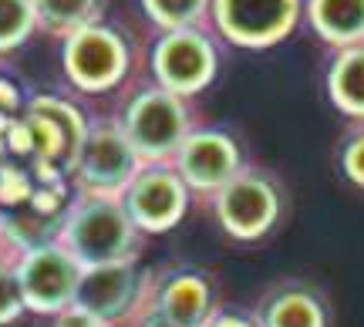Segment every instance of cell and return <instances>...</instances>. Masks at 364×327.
I'll return each instance as SVG.
<instances>
[{
  "label": "cell",
  "mask_w": 364,
  "mask_h": 327,
  "mask_svg": "<svg viewBox=\"0 0 364 327\" xmlns=\"http://www.w3.org/2000/svg\"><path fill=\"white\" fill-rule=\"evenodd\" d=\"M85 139L88 122L78 108L65 98L38 95L27 102L24 115L4 135V145H11L17 156L31 162L41 183H61V176L78 169Z\"/></svg>",
  "instance_id": "1"
},
{
  "label": "cell",
  "mask_w": 364,
  "mask_h": 327,
  "mask_svg": "<svg viewBox=\"0 0 364 327\" xmlns=\"http://www.w3.org/2000/svg\"><path fill=\"white\" fill-rule=\"evenodd\" d=\"M58 243L88 270L108 263L139 260L142 233L135 230L132 216L125 213L122 199L112 196H81L65 213Z\"/></svg>",
  "instance_id": "2"
},
{
  "label": "cell",
  "mask_w": 364,
  "mask_h": 327,
  "mask_svg": "<svg viewBox=\"0 0 364 327\" xmlns=\"http://www.w3.org/2000/svg\"><path fill=\"white\" fill-rule=\"evenodd\" d=\"M122 129L142 162H172L186 135L193 132V112L186 98L149 85L132 95L122 115Z\"/></svg>",
  "instance_id": "3"
},
{
  "label": "cell",
  "mask_w": 364,
  "mask_h": 327,
  "mask_svg": "<svg viewBox=\"0 0 364 327\" xmlns=\"http://www.w3.org/2000/svg\"><path fill=\"white\" fill-rule=\"evenodd\" d=\"M213 216L226 236L240 243L263 240L284 216V189L270 172L243 166L220 193H213Z\"/></svg>",
  "instance_id": "4"
},
{
  "label": "cell",
  "mask_w": 364,
  "mask_h": 327,
  "mask_svg": "<svg viewBox=\"0 0 364 327\" xmlns=\"http://www.w3.org/2000/svg\"><path fill=\"white\" fill-rule=\"evenodd\" d=\"M220 71V54L206 27L162 31L152 48V75L156 85L179 98L206 92Z\"/></svg>",
  "instance_id": "5"
},
{
  "label": "cell",
  "mask_w": 364,
  "mask_h": 327,
  "mask_svg": "<svg viewBox=\"0 0 364 327\" xmlns=\"http://www.w3.org/2000/svg\"><path fill=\"white\" fill-rule=\"evenodd\" d=\"M304 0H213L209 24L236 48L263 51L294 34Z\"/></svg>",
  "instance_id": "6"
},
{
  "label": "cell",
  "mask_w": 364,
  "mask_h": 327,
  "mask_svg": "<svg viewBox=\"0 0 364 327\" xmlns=\"http://www.w3.org/2000/svg\"><path fill=\"white\" fill-rule=\"evenodd\" d=\"M149 287H152V274H145L139 260L88 267L81 274L71 307H81L85 314L98 317L108 327H125L149 301Z\"/></svg>",
  "instance_id": "7"
},
{
  "label": "cell",
  "mask_w": 364,
  "mask_h": 327,
  "mask_svg": "<svg viewBox=\"0 0 364 327\" xmlns=\"http://www.w3.org/2000/svg\"><path fill=\"white\" fill-rule=\"evenodd\" d=\"M189 186L172 162H145L122 193V206L139 233H169L189 213Z\"/></svg>",
  "instance_id": "8"
},
{
  "label": "cell",
  "mask_w": 364,
  "mask_h": 327,
  "mask_svg": "<svg viewBox=\"0 0 364 327\" xmlns=\"http://www.w3.org/2000/svg\"><path fill=\"white\" fill-rule=\"evenodd\" d=\"M142 166L145 162L132 149L122 122L118 125L105 122V125L88 132L81 159H78V169H75V179H78L81 196L122 199V193L129 189V183L139 176Z\"/></svg>",
  "instance_id": "9"
},
{
  "label": "cell",
  "mask_w": 364,
  "mask_h": 327,
  "mask_svg": "<svg viewBox=\"0 0 364 327\" xmlns=\"http://www.w3.org/2000/svg\"><path fill=\"white\" fill-rule=\"evenodd\" d=\"M65 71L81 92H112L129 71V44L105 24H91L65 38Z\"/></svg>",
  "instance_id": "10"
},
{
  "label": "cell",
  "mask_w": 364,
  "mask_h": 327,
  "mask_svg": "<svg viewBox=\"0 0 364 327\" xmlns=\"http://www.w3.org/2000/svg\"><path fill=\"white\" fill-rule=\"evenodd\" d=\"M81 267L61 243L31 250L17 257V280L24 294V307L34 314H61L75 304L81 284Z\"/></svg>",
  "instance_id": "11"
},
{
  "label": "cell",
  "mask_w": 364,
  "mask_h": 327,
  "mask_svg": "<svg viewBox=\"0 0 364 327\" xmlns=\"http://www.w3.org/2000/svg\"><path fill=\"white\" fill-rule=\"evenodd\" d=\"M189 193L213 196L243 169V152L230 132L223 129H193L172 159Z\"/></svg>",
  "instance_id": "12"
},
{
  "label": "cell",
  "mask_w": 364,
  "mask_h": 327,
  "mask_svg": "<svg viewBox=\"0 0 364 327\" xmlns=\"http://www.w3.org/2000/svg\"><path fill=\"white\" fill-rule=\"evenodd\" d=\"M149 304L179 327H206L213 314L220 311V297H216L213 280L193 267H179V270L152 277Z\"/></svg>",
  "instance_id": "13"
},
{
  "label": "cell",
  "mask_w": 364,
  "mask_h": 327,
  "mask_svg": "<svg viewBox=\"0 0 364 327\" xmlns=\"http://www.w3.org/2000/svg\"><path fill=\"white\" fill-rule=\"evenodd\" d=\"M257 327H331L324 290L307 280H280L250 311Z\"/></svg>",
  "instance_id": "14"
},
{
  "label": "cell",
  "mask_w": 364,
  "mask_h": 327,
  "mask_svg": "<svg viewBox=\"0 0 364 327\" xmlns=\"http://www.w3.org/2000/svg\"><path fill=\"white\" fill-rule=\"evenodd\" d=\"M327 98L341 115L364 122V44L334 51L327 61Z\"/></svg>",
  "instance_id": "15"
},
{
  "label": "cell",
  "mask_w": 364,
  "mask_h": 327,
  "mask_svg": "<svg viewBox=\"0 0 364 327\" xmlns=\"http://www.w3.org/2000/svg\"><path fill=\"white\" fill-rule=\"evenodd\" d=\"M307 21L334 51L364 44V0H307Z\"/></svg>",
  "instance_id": "16"
},
{
  "label": "cell",
  "mask_w": 364,
  "mask_h": 327,
  "mask_svg": "<svg viewBox=\"0 0 364 327\" xmlns=\"http://www.w3.org/2000/svg\"><path fill=\"white\" fill-rule=\"evenodd\" d=\"M34 4V21L48 34L71 38L81 27L98 24L105 0H31Z\"/></svg>",
  "instance_id": "17"
},
{
  "label": "cell",
  "mask_w": 364,
  "mask_h": 327,
  "mask_svg": "<svg viewBox=\"0 0 364 327\" xmlns=\"http://www.w3.org/2000/svg\"><path fill=\"white\" fill-rule=\"evenodd\" d=\"M213 0H142L149 21L162 31H182V27H203L209 21Z\"/></svg>",
  "instance_id": "18"
},
{
  "label": "cell",
  "mask_w": 364,
  "mask_h": 327,
  "mask_svg": "<svg viewBox=\"0 0 364 327\" xmlns=\"http://www.w3.org/2000/svg\"><path fill=\"white\" fill-rule=\"evenodd\" d=\"M34 27L38 21L31 0H0V54L21 48Z\"/></svg>",
  "instance_id": "19"
},
{
  "label": "cell",
  "mask_w": 364,
  "mask_h": 327,
  "mask_svg": "<svg viewBox=\"0 0 364 327\" xmlns=\"http://www.w3.org/2000/svg\"><path fill=\"white\" fill-rule=\"evenodd\" d=\"M338 169L354 189L364 193V122H354L338 142Z\"/></svg>",
  "instance_id": "20"
},
{
  "label": "cell",
  "mask_w": 364,
  "mask_h": 327,
  "mask_svg": "<svg viewBox=\"0 0 364 327\" xmlns=\"http://www.w3.org/2000/svg\"><path fill=\"white\" fill-rule=\"evenodd\" d=\"M24 294L17 280V257H0V327L24 314Z\"/></svg>",
  "instance_id": "21"
},
{
  "label": "cell",
  "mask_w": 364,
  "mask_h": 327,
  "mask_svg": "<svg viewBox=\"0 0 364 327\" xmlns=\"http://www.w3.org/2000/svg\"><path fill=\"white\" fill-rule=\"evenodd\" d=\"M21 115H24V105H21L17 85H11L7 78H0V145H4V135L14 129V122Z\"/></svg>",
  "instance_id": "22"
},
{
  "label": "cell",
  "mask_w": 364,
  "mask_h": 327,
  "mask_svg": "<svg viewBox=\"0 0 364 327\" xmlns=\"http://www.w3.org/2000/svg\"><path fill=\"white\" fill-rule=\"evenodd\" d=\"M51 327H108V324H102L98 317L85 314L81 307H68V311H61V314H54Z\"/></svg>",
  "instance_id": "23"
},
{
  "label": "cell",
  "mask_w": 364,
  "mask_h": 327,
  "mask_svg": "<svg viewBox=\"0 0 364 327\" xmlns=\"http://www.w3.org/2000/svg\"><path fill=\"white\" fill-rule=\"evenodd\" d=\"M125 327H179V324H176V321H169V317H162L152 304L145 301L142 307H139V314L132 317Z\"/></svg>",
  "instance_id": "24"
},
{
  "label": "cell",
  "mask_w": 364,
  "mask_h": 327,
  "mask_svg": "<svg viewBox=\"0 0 364 327\" xmlns=\"http://www.w3.org/2000/svg\"><path fill=\"white\" fill-rule=\"evenodd\" d=\"M206 327H257V324H253V317L243 314V311H226V307H220Z\"/></svg>",
  "instance_id": "25"
},
{
  "label": "cell",
  "mask_w": 364,
  "mask_h": 327,
  "mask_svg": "<svg viewBox=\"0 0 364 327\" xmlns=\"http://www.w3.org/2000/svg\"><path fill=\"white\" fill-rule=\"evenodd\" d=\"M0 247H4V213H0Z\"/></svg>",
  "instance_id": "26"
}]
</instances>
